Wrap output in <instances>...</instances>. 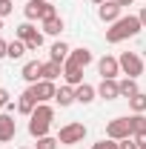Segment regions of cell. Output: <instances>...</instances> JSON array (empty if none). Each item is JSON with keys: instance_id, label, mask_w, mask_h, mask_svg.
Returning a JSON list of instances; mask_svg holds the SVG:
<instances>
[{"instance_id": "3957f363", "label": "cell", "mask_w": 146, "mask_h": 149, "mask_svg": "<svg viewBox=\"0 0 146 149\" xmlns=\"http://www.w3.org/2000/svg\"><path fill=\"white\" fill-rule=\"evenodd\" d=\"M117 63H120V72L126 74V77H140L143 74V69H146V63L140 60V55L138 52H123V55L117 57Z\"/></svg>"}, {"instance_id": "603a6c76", "label": "cell", "mask_w": 146, "mask_h": 149, "mask_svg": "<svg viewBox=\"0 0 146 149\" xmlns=\"http://www.w3.org/2000/svg\"><path fill=\"white\" fill-rule=\"evenodd\" d=\"M26 52H29V49H26V43H23V40H17V37L9 43V60H20Z\"/></svg>"}, {"instance_id": "7c38bea8", "label": "cell", "mask_w": 146, "mask_h": 149, "mask_svg": "<svg viewBox=\"0 0 146 149\" xmlns=\"http://www.w3.org/2000/svg\"><path fill=\"white\" fill-rule=\"evenodd\" d=\"M20 77H23L26 83H37V80L43 77V63H40V60H29V63L23 66Z\"/></svg>"}, {"instance_id": "83f0119b", "label": "cell", "mask_w": 146, "mask_h": 149, "mask_svg": "<svg viewBox=\"0 0 146 149\" xmlns=\"http://www.w3.org/2000/svg\"><path fill=\"white\" fill-rule=\"evenodd\" d=\"M92 149H117V141H112V138H103V141L92 143Z\"/></svg>"}, {"instance_id": "5bb4252c", "label": "cell", "mask_w": 146, "mask_h": 149, "mask_svg": "<svg viewBox=\"0 0 146 149\" xmlns=\"http://www.w3.org/2000/svg\"><path fill=\"white\" fill-rule=\"evenodd\" d=\"M72 55V49H69V43H63V40H57L55 46L49 49V60H55V63H66Z\"/></svg>"}, {"instance_id": "ac0fdd59", "label": "cell", "mask_w": 146, "mask_h": 149, "mask_svg": "<svg viewBox=\"0 0 146 149\" xmlns=\"http://www.w3.org/2000/svg\"><path fill=\"white\" fill-rule=\"evenodd\" d=\"M60 74H63V63L46 60V63H43V77H40V80H57Z\"/></svg>"}, {"instance_id": "cb8c5ba5", "label": "cell", "mask_w": 146, "mask_h": 149, "mask_svg": "<svg viewBox=\"0 0 146 149\" xmlns=\"http://www.w3.org/2000/svg\"><path fill=\"white\" fill-rule=\"evenodd\" d=\"M129 109L135 112V115H143V112H146V95L138 92L135 97H129Z\"/></svg>"}, {"instance_id": "8d00e7d4", "label": "cell", "mask_w": 146, "mask_h": 149, "mask_svg": "<svg viewBox=\"0 0 146 149\" xmlns=\"http://www.w3.org/2000/svg\"><path fill=\"white\" fill-rule=\"evenodd\" d=\"M0 32H3V17H0Z\"/></svg>"}, {"instance_id": "7402d4cb", "label": "cell", "mask_w": 146, "mask_h": 149, "mask_svg": "<svg viewBox=\"0 0 146 149\" xmlns=\"http://www.w3.org/2000/svg\"><path fill=\"white\" fill-rule=\"evenodd\" d=\"M15 35H17V40H23V43H26V40H32V37L37 35V29L32 26V20H26V23H20L17 29H15Z\"/></svg>"}, {"instance_id": "f1b7e54d", "label": "cell", "mask_w": 146, "mask_h": 149, "mask_svg": "<svg viewBox=\"0 0 146 149\" xmlns=\"http://www.w3.org/2000/svg\"><path fill=\"white\" fill-rule=\"evenodd\" d=\"M12 9H15V6H12V0H0V17H9V15H12Z\"/></svg>"}, {"instance_id": "d590c367", "label": "cell", "mask_w": 146, "mask_h": 149, "mask_svg": "<svg viewBox=\"0 0 146 149\" xmlns=\"http://www.w3.org/2000/svg\"><path fill=\"white\" fill-rule=\"evenodd\" d=\"M89 3H95V6H100V3H106V0H89Z\"/></svg>"}, {"instance_id": "277c9868", "label": "cell", "mask_w": 146, "mask_h": 149, "mask_svg": "<svg viewBox=\"0 0 146 149\" xmlns=\"http://www.w3.org/2000/svg\"><path fill=\"white\" fill-rule=\"evenodd\" d=\"M86 138V123H66V126H60L57 132V141H60V146H72V143H80Z\"/></svg>"}, {"instance_id": "1f68e13d", "label": "cell", "mask_w": 146, "mask_h": 149, "mask_svg": "<svg viewBox=\"0 0 146 149\" xmlns=\"http://www.w3.org/2000/svg\"><path fill=\"white\" fill-rule=\"evenodd\" d=\"M132 138H135L138 149H146V132H140V135H132Z\"/></svg>"}, {"instance_id": "9a60e30c", "label": "cell", "mask_w": 146, "mask_h": 149, "mask_svg": "<svg viewBox=\"0 0 146 149\" xmlns=\"http://www.w3.org/2000/svg\"><path fill=\"white\" fill-rule=\"evenodd\" d=\"M74 97H77V103H92L97 97V89L89 83H80V86H74Z\"/></svg>"}, {"instance_id": "4dcf8cb0", "label": "cell", "mask_w": 146, "mask_h": 149, "mask_svg": "<svg viewBox=\"0 0 146 149\" xmlns=\"http://www.w3.org/2000/svg\"><path fill=\"white\" fill-rule=\"evenodd\" d=\"M117 149H138L135 138H126V141H117Z\"/></svg>"}, {"instance_id": "52a82bcc", "label": "cell", "mask_w": 146, "mask_h": 149, "mask_svg": "<svg viewBox=\"0 0 146 149\" xmlns=\"http://www.w3.org/2000/svg\"><path fill=\"white\" fill-rule=\"evenodd\" d=\"M97 17L103 20V23H115V20L123 17V6H120V3H115V0H106V3H100V6H97Z\"/></svg>"}, {"instance_id": "9c48e42d", "label": "cell", "mask_w": 146, "mask_h": 149, "mask_svg": "<svg viewBox=\"0 0 146 149\" xmlns=\"http://www.w3.org/2000/svg\"><path fill=\"white\" fill-rule=\"evenodd\" d=\"M15 132H17V123H15L12 112H3V115H0V143L15 141Z\"/></svg>"}, {"instance_id": "d4e9b609", "label": "cell", "mask_w": 146, "mask_h": 149, "mask_svg": "<svg viewBox=\"0 0 146 149\" xmlns=\"http://www.w3.org/2000/svg\"><path fill=\"white\" fill-rule=\"evenodd\" d=\"M129 126H132V135L146 132V115H132V118H129Z\"/></svg>"}, {"instance_id": "74e56055", "label": "cell", "mask_w": 146, "mask_h": 149, "mask_svg": "<svg viewBox=\"0 0 146 149\" xmlns=\"http://www.w3.org/2000/svg\"><path fill=\"white\" fill-rule=\"evenodd\" d=\"M20 149H29V146H20Z\"/></svg>"}, {"instance_id": "6da1fadb", "label": "cell", "mask_w": 146, "mask_h": 149, "mask_svg": "<svg viewBox=\"0 0 146 149\" xmlns=\"http://www.w3.org/2000/svg\"><path fill=\"white\" fill-rule=\"evenodd\" d=\"M143 29V23L138 15H123L120 20L112 23V29H106V43H120V40H129Z\"/></svg>"}, {"instance_id": "5b68a950", "label": "cell", "mask_w": 146, "mask_h": 149, "mask_svg": "<svg viewBox=\"0 0 146 149\" xmlns=\"http://www.w3.org/2000/svg\"><path fill=\"white\" fill-rule=\"evenodd\" d=\"M106 138L112 141H126L132 138V126H129V118H115L106 123Z\"/></svg>"}, {"instance_id": "ba28073f", "label": "cell", "mask_w": 146, "mask_h": 149, "mask_svg": "<svg viewBox=\"0 0 146 149\" xmlns=\"http://www.w3.org/2000/svg\"><path fill=\"white\" fill-rule=\"evenodd\" d=\"M97 72H100V77L117 80V74H120V63H117V57H112V55H103L100 60H97Z\"/></svg>"}, {"instance_id": "836d02e7", "label": "cell", "mask_w": 146, "mask_h": 149, "mask_svg": "<svg viewBox=\"0 0 146 149\" xmlns=\"http://www.w3.org/2000/svg\"><path fill=\"white\" fill-rule=\"evenodd\" d=\"M138 17H140V23H143V29H146V6L140 9V15H138Z\"/></svg>"}, {"instance_id": "f546056e", "label": "cell", "mask_w": 146, "mask_h": 149, "mask_svg": "<svg viewBox=\"0 0 146 149\" xmlns=\"http://www.w3.org/2000/svg\"><path fill=\"white\" fill-rule=\"evenodd\" d=\"M9 103H12V95H9L6 89H3V86H0V109H6Z\"/></svg>"}, {"instance_id": "4fadbf2b", "label": "cell", "mask_w": 146, "mask_h": 149, "mask_svg": "<svg viewBox=\"0 0 146 149\" xmlns=\"http://www.w3.org/2000/svg\"><path fill=\"white\" fill-rule=\"evenodd\" d=\"M15 106H17V112H20V115H26V118H32V112L37 109V100H35V95H32V89H26V92L20 95Z\"/></svg>"}, {"instance_id": "8992f818", "label": "cell", "mask_w": 146, "mask_h": 149, "mask_svg": "<svg viewBox=\"0 0 146 149\" xmlns=\"http://www.w3.org/2000/svg\"><path fill=\"white\" fill-rule=\"evenodd\" d=\"M29 89H32V95H35L37 103H49V100H55V95H57L55 80H37V83H32Z\"/></svg>"}, {"instance_id": "2e32d148", "label": "cell", "mask_w": 146, "mask_h": 149, "mask_svg": "<svg viewBox=\"0 0 146 149\" xmlns=\"http://www.w3.org/2000/svg\"><path fill=\"white\" fill-rule=\"evenodd\" d=\"M49 126H52V123H49V120H40V118H29V135H32V138H43V135H49Z\"/></svg>"}, {"instance_id": "30bf717a", "label": "cell", "mask_w": 146, "mask_h": 149, "mask_svg": "<svg viewBox=\"0 0 146 149\" xmlns=\"http://www.w3.org/2000/svg\"><path fill=\"white\" fill-rule=\"evenodd\" d=\"M63 80H66L69 86H80V83H83V69H80L77 63H72V60H66V63H63Z\"/></svg>"}, {"instance_id": "484cf974", "label": "cell", "mask_w": 146, "mask_h": 149, "mask_svg": "<svg viewBox=\"0 0 146 149\" xmlns=\"http://www.w3.org/2000/svg\"><path fill=\"white\" fill-rule=\"evenodd\" d=\"M57 138H52V135H43V138H37V143H35V149H57Z\"/></svg>"}, {"instance_id": "44dd1931", "label": "cell", "mask_w": 146, "mask_h": 149, "mask_svg": "<svg viewBox=\"0 0 146 149\" xmlns=\"http://www.w3.org/2000/svg\"><path fill=\"white\" fill-rule=\"evenodd\" d=\"M63 32V17L60 15H55V17H49V20H43V35H60Z\"/></svg>"}, {"instance_id": "ffe728a7", "label": "cell", "mask_w": 146, "mask_h": 149, "mask_svg": "<svg viewBox=\"0 0 146 149\" xmlns=\"http://www.w3.org/2000/svg\"><path fill=\"white\" fill-rule=\"evenodd\" d=\"M55 100L60 103V106H72L74 100H77V97H74V86H69V83H66V86H60L57 95H55Z\"/></svg>"}, {"instance_id": "d6a6232c", "label": "cell", "mask_w": 146, "mask_h": 149, "mask_svg": "<svg viewBox=\"0 0 146 149\" xmlns=\"http://www.w3.org/2000/svg\"><path fill=\"white\" fill-rule=\"evenodd\" d=\"M0 57H9V43L0 37Z\"/></svg>"}, {"instance_id": "e0dca14e", "label": "cell", "mask_w": 146, "mask_h": 149, "mask_svg": "<svg viewBox=\"0 0 146 149\" xmlns=\"http://www.w3.org/2000/svg\"><path fill=\"white\" fill-rule=\"evenodd\" d=\"M69 60H72V63H77L80 69H86V66L92 63V52L86 49V46H80V49H72V55H69Z\"/></svg>"}, {"instance_id": "d6986e66", "label": "cell", "mask_w": 146, "mask_h": 149, "mask_svg": "<svg viewBox=\"0 0 146 149\" xmlns=\"http://www.w3.org/2000/svg\"><path fill=\"white\" fill-rule=\"evenodd\" d=\"M117 86H120V97H135V95L140 92V89H138V80H135V77H123V80H117Z\"/></svg>"}, {"instance_id": "4316f807", "label": "cell", "mask_w": 146, "mask_h": 149, "mask_svg": "<svg viewBox=\"0 0 146 149\" xmlns=\"http://www.w3.org/2000/svg\"><path fill=\"white\" fill-rule=\"evenodd\" d=\"M40 46H43V32H37L32 40H26V49H29V52H37Z\"/></svg>"}, {"instance_id": "e575fe53", "label": "cell", "mask_w": 146, "mask_h": 149, "mask_svg": "<svg viewBox=\"0 0 146 149\" xmlns=\"http://www.w3.org/2000/svg\"><path fill=\"white\" fill-rule=\"evenodd\" d=\"M115 3H120V6H132L135 0H115Z\"/></svg>"}, {"instance_id": "7a4b0ae2", "label": "cell", "mask_w": 146, "mask_h": 149, "mask_svg": "<svg viewBox=\"0 0 146 149\" xmlns=\"http://www.w3.org/2000/svg\"><path fill=\"white\" fill-rule=\"evenodd\" d=\"M23 15H26V20H49V17H55L57 12H55V6L49 3V0H29L26 6H23Z\"/></svg>"}, {"instance_id": "8fae6325", "label": "cell", "mask_w": 146, "mask_h": 149, "mask_svg": "<svg viewBox=\"0 0 146 149\" xmlns=\"http://www.w3.org/2000/svg\"><path fill=\"white\" fill-rule=\"evenodd\" d=\"M97 97H103V100H117V97H120V86H117V80L103 77L100 86H97Z\"/></svg>"}]
</instances>
